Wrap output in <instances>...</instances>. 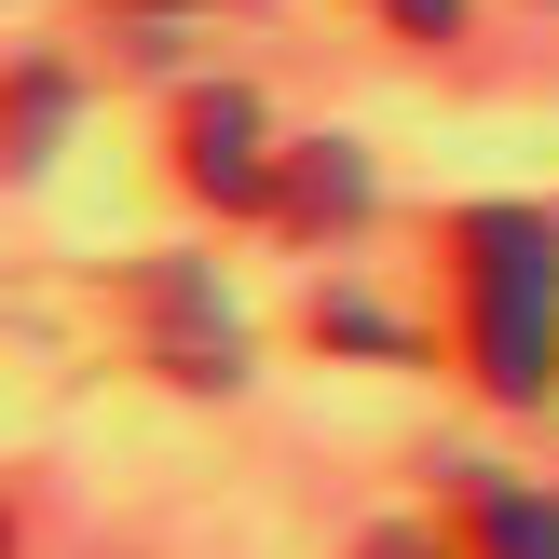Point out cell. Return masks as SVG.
Segmentation results:
<instances>
[{
	"mask_svg": "<svg viewBox=\"0 0 559 559\" xmlns=\"http://www.w3.org/2000/svg\"><path fill=\"white\" fill-rule=\"evenodd\" d=\"M55 109H69V96H55V69H27V82H14V164H41Z\"/></svg>",
	"mask_w": 559,
	"mask_h": 559,
	"instance_id": "obj_6",
	"label": "cell"
},
{
	"mask_svg": "<svg viewBox=\"0 0 559 559\" xmlns=\"http://www.w3.org/2000/svg\"><path fill=\"white\" fill-rule=\"evenodd\" d=\"M123 314L151 328V369H178V382H246V328H233V300H218L191 260H136V273H123Z\"/></svg>",
	"mask_w": 559,
	"mask_h": 559,
	"instance_id": "obj_2",
	"label": "cell"
},
{
	"mask_svg": "<svg viewBox=\"0 0 559 559\" xmlns=\"http://www.w3.org/2000/svg\"><path fill=\"white\" fill-rule=\"evenodd\" d=\"M464 533H478V559H559V506H533V491L478 478L464 491Z\"/></svg>",
	"mask_w": 559,
	"mask_h": 559,
	"instance_id": "obj_4",
	"label": "cell"
},
{
	"mask_svg": "<svg viewBox=\"0 0 559 559\" xmlns=\"http://www.w3.org/2000/svg\"><path fill=\"white\" fill-rule=\"evenodd\" d=\"M451 246H464V355L491 396L533 409L559 382V233L533 205H478Z\"/></svg>",
	"mask_w": 559,
	"mask_h": 559,
	"instance_id": "obj_1",
	"label": "cell"
},
{
	"mask_svg": "<svg viewBox=\"0 0 559 559\" xmlns=\"http://www.w3.org/2000/svg\"><path fill=\"white\" fill-rule=\"evenodd\" d=\"M355 205H369L355 151H300V164H287V218H314V233H328V218H355Z\"/></svg>",
	"mask_w": 559,
	"mask_h": 559,
	"instance_id": "obj_5",
	"label": "cell"
},
{
	"mask_svg": "<svg viewBox=\"0 0 559 559\" xmlns=\"http://www.w3.org/2000/svg\"><path fill=\"white\" fill-rule=\"evenodd\" d=\"M136 14H164V0H136Z\"/></svg>",
	"mask_w": 559,
	"mask_h": 559,
	"instance_id": "obj_9",
	"label": "cell"
},
{
	"mask_svg": "<svg viewBox=\"0 0 559 559\" xmlns=\"http://www.w3.org/2000/svg\"><path fill=\"white\" fill-rule=\"evenodd\" d=\"M178 151H191V191H205V205H273V178H260V96L205 82V96L178 109Z\"/></svg>",
	"mask_w": 559,
	"mask_h": 559,
	"instance_id": "obj_3",
	"label": "cell"
},
{
	"mask_svg": "<svg viewBox=\"0 0 559 559\" xmlns=\"http://www.w3.org/2000/svg\"><path fill=\"white\" fill-rule=\"evenodd\" d=\"M382 14H396V27H424V41H451V27H464V0H382Z\"/></svg>",
	"mask_w": 559,
	"mask_h": 559,
	"instance_id": "obj_7",
	"label": "cell"
},
{
	"mask_svg": "<svg viewBox=\"0 0 559 559\" xmlns=\"http://www.w3.org/2000/svg\"><path fill=\"white\" fill-rule=\"evenodd\" d=\"M369 559H437V533H382V546H369Z\"/></svg>",
	"mask_w": 559,
	"mask_h": 559,
	"instance_id": "obj_8",
	"label": "cell"
}]
</instances>
